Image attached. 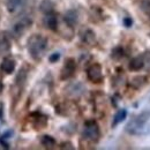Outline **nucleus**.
<instances>
[{"label":"nucleus","instance_id":"1","mask_svg":"<svg viewBox=\"0 0 150 150\" xmlns=\"http://www.w3.org/2000/svg\"><path fill=\"white\" fill-rule=\"evenodd\" d=\"M27 49H28L30 57L34 60H36V61L42 60V58L47 49V38L39 35V34L31 35L28 38Z\"/></svg>","mask_w":150,"mask_h":150},{"label":"nucleus","instance_id":"2","mask_svg":"<svg viewBox=\"0 0 150 150\" xmlns=\"http://www.w3.org/2000/svg\"><path fill=\"white\" fill-rule=\"evenodd\" d=\"M150 119V111H143L140 114L133 117L126 125L125 131L131 135H143L146 133V126Z\"/></svg>","mask_w":150,"mask_h":150},{"label":"nucleus","instance_id":"3","mask_svg":"<svg viewBox=\"0 0 150 150\" xmlns=\"http://www.w3.org/2000/svg\"><path fill=\"white\" fill-rule=\"evenodd\" d=\"M100 136V131L98 127V124L95 120H87L84 122V127L82 131V137L91 143L98 142Z\"/></svg>","mask_w":150,"mask_h":150},{"label":"nucleus","instance_id":"4","mask_svg":"<svg viewBox=\"0 0 150 150\" xmlns=\"http://www.w3.org/2000/svg\"><path fill=\"white\" fill-rule=\"evenodd\" d=\"M33 24V20L30 19L29 16H23L13 25L12 28V35L13 37L20 38Z\"/></svg>","mask_w":150,"mask_h":150},{"label":"nucleus","instance_id":"5","mask_svg":"<svg viewBox=\"0 0 150 150\" xmlns=\"http://www.w3.org/2000/svg\"><path fill=\"white\" fill-rule=\"evenodd\" d=\"M87 77L93 83H100L103 81V69L99 64H93L87 69Z\"/></svg>","mask_w":150,"mask_h":150},{"label":"nucleus","instance_id":"6","mask_svg":"<svg viewBox=\"0 0 150 150\" xmlns=\"http://www.w3.org/2000/svg\"><path fill=\"white\" fill-rule=\"evenodd\" d=\"M75 71H76V62H75L74 59L72 58H68L65 60V64L61 68V73H60V79L62 81L65 80H68L71 79L73 75H74Z\"/></svg>","mask_w":150,"mask_h":150},{"label":"nucleus","instance_id":"7","mask_svg":"<svg viewBox=\"0 0 150 150\" xmlns=\"http://www.w3.org/2000/svg\"><path fill=\"white\" fill-rule=\"evenodd\" d=\"M28 0H7L6 8L11 14H18L27 6Z\"/></svg>","mask_w":150,"mask_h":150},{"label":"nucleus","instance_id":"8","mask_svg":"<svg viewBox=\"0 0 150 150\" xmlns=\"http://www.w3.org/2000/svg\"><path fill=\"white\" fill-rule=\"evenodd\" d=\"M80 37L81 40L86 44V45H95L96 42H97V38H96V34L93 29L90 28H86L81 31L80 34Z\"/></svg>","mask_w":150,"mask_h":150},{"label":"nucleus","instance_id":"9","mask_svg":"<svg viewBox=\"0 0 150 150\" xmlns=\"http://www.w3.org/2000/svg\"><path fill=\"white\" fill-rule=\"evenodd\" d=\"M15 67H16V62L14 59L9 58V57H6L2 59L1 64H0V71L4 72L5 74L9 75L13 74V72L15 71Z\"/></svg>","mask_w":150,"mask_h":150},{"label":"nucleus","instance_id":"10","mask_svg":"<svg viewBox=\"0 0 150 150\" xmlns=\"http://www.w3.org/2000/svg\"><path fill=\"white\" fill-rule=\"evenodd\" d=\"M43 22H44V25H45L46 29H49L51 31H57L58 30V25H59L58 16L54 14V12L50 13V14H45Z\"/></svg>","mask_w":150,"mask_h":150},{"label":"nucleus","instance_id":"11","mask_svg":"<svg viewBox=\"0 0 150 150\" xmlns=\"http://www.w3.org/2000/svg\"><path fill=\"white\" fill-rule=\"evenodd\" d=\"M62 19H64V22H65V24L67 27L73 28V27H75L77 24V22H79V14H77V12L74 11V9H69V11H67L64 14V18Z\"/></svg>","mask_w":150,"mask_h":150},{"label":"nucleus","instance_id":"12","mask_svg":"<svg viewBox=\"0 0 150 150\" xmlns=\"http://www.w3.org/2000/svg\"><path fill=\"white\" fill-rule=\"evenodd\" d=\"M84 91V87L83 84L79 83V82H74V83H71L67 88H66V94L68 95L69 97H80L81 95L83 94Z\"/></svg>","mask_w":150,"mask_h":150},{"label":"nucleus","instance_id":"13","mask_svg":"<svg viewBox=\"0 0 150 150\" xmlns=\"http://www.w3.org/2000/svg\"><path fill=\"white\" fill-rule=\"evenodd\" d=\"M11 47H12V44H11L8 35L1 31L0 33V56L8 53L11 51Z\"/></svg>","mask_w":150,"mask_h":150},{"label":"nucleus","instance_id":"14","mask_svg":"<svg viewBox=\"0 0 150 150\" xmlns=\"http://www.w3.org/2000/svg\"><path fill=\"white\" fill-rule=\"evenodd\" d=\"M143 67H144V62H143L142 54L133 58L131 61H129V64H128V68H129L131 71H133V72H139V71H141Z\"/></svg>","mask_w":150,"mask_h":150},{"label":"nucleus","instance_id":"15","mask_svg":"<svg viewBox=\"0 0 150 150\" xmlns=\"http://www.w3.org/2000/svg\"><path fill=\"white\" fill-rule=\"evenodd\" d=\"M31 118H33V124L36 128H43L47 124V118L42 113H33Z\"/></svg>","mask_w":150,"mask_h":150},{"label":"nucleus","instance_id":"16","mask_svg":"<svg viewBox=\"0 0 150 150\" xmlns=\"http://www.w3.org/2000/svg\"><path fill=\"white\" fill-rule=\"evenodd\" d=\"M54 2L52 0H42L39 4V11L45 15V14H50L54 12Z\"/></svg>","mask_w":150,"mask_h":150},{"label":"nucleus","instance_id":"17","mask_svg":"<svg viewBox=\"0 0 150 150\" xmlns=\"http://www.w3.org/2000/svg\"><path fill=\"white\" fill-rule=\"evenodd\" d=\"M40 144H42L44 148H46V149H53L57 144L56 139L52 137L51 135L44 134V135L40 136Z\"/></svg>","mask_w":150,"mask_h":150},{"label":"nucleus","instance_id":"18","mask_svg":"<svg viewBox=\"0 0 150 150\" xmlns=\"http://www.w3.org/2000/svg\"><path fill=\"white\" fill-rule=\"evenodd\" d=\"M27 77H28V72L24 68H21L19 71V73L16 74V77H15V84L19 87L20 89H22L25 86Z\"/></svg>","mask_w":150,"mask_h":150},{"label":"nucleus","instance_id":"19","mask_svg":"<svg viewBox=\"0 0 150 150\" xmlns=\"http://www.w3.org/2000/svg\"><path fill=\"white\" fill-rule=\"evenodd\" d=\"M127 117V111L125 109H120L118 112L114 114L113 117V121H112V127L114 128L117 125H119L120 122H122Z\"/></svg>","mask_w":150,"mask_h":150},{"label":"nucleus","instance_id":"20","mask_svg":"<svg viewBox=\"0 0 150 150\" xmlns=\"http://www.w3.org/2000/svg\"><path fill=\"white\" fill-rule=\"evenodd\" d=\"M125 57V50L122 49V46H115L111 51V58L114 60H120L121 58Z\"/></svg>","mask_w":150,"mask_h":150},{"label":"nucleus","instance_id":"21","mask_svg":"<svg viewBox=\"0 0 150 150\" xmlns=\"http://www.w3.org/2000/svg\"><path fill=\"white\" fill-rule=\"evenodd\" d=\"M147 79L144 76H136V77H133L131 81V86L134 89H139L140 87H142L144 83H146Z\"/></svg>","mask_w":150,"mask_h":150},{"label":"nucleus","instance_id":"22","mask_svg":"<svg viewBox=\"0 0 150 150\" xmlns=\"http://www.w3.org/2000/svg\"><path fill=\"white\" fill-rule=\"evenodd\" d=\"M142 58H143V62H144V67L148 72L150 73V51H146L142 53Z\"/></svg>","mask_w":150,"mask_h":150},{"label":"nucleus","instance_id":"23","mask_svg":"<svg viewBox=\"0 0 150 150\" xmlns=\"http://www.w3.org/2000/svg\"><path fill=\"white\" fill-rule=\"evenodd\" d=\"M140 7L144 13L150 15V0H142L140 4Z\"/></svg>","mask_w":150,"mask_h":150},{"label":"nucleus","instance_id":"24","mask_svg":"<svg viewBox=\"0 0 150 150\" xmlns=\"http://www.w3.org/2000/svg\"><path fill=\"white\" fill-rule=\"evenodd\" d=\"M59 59H60V53H59V52H54V53H52L51 56L49 57V61L52 62V64L57 62Z\"/></svg>","mask_w":150,"mask_h":150},{"label":"nucleus","instance_id":"25","mask_svg":"<svg viewBox=\"0 0 150 150\" xmlns=\"http://www.w3.org/2000/svg\"><path fill=\"white\" fill-rule=\"evenodd\" d=\"M122 23H124V25L126 28H131L132 25H133V19H132L131 16H126L122 20Z\"/></svg>","mask_w":150,"mask_h":150},{"label":"nucleus","instance_id":"26","mask_svg":"<svg viewBox=\"0 0 150 150\" xmlns=\"http://www.w3.org/2000/svg\"><path fill=\"white\" fill-rule=\"evenodd\" d=\"M60 148H61V149H67V148H68V149H74L73 144H72V143H67V142H66V143H62Z\"/></svg>","mask_w":150,"mask_h":150},{"label":"nucleus","instance_id":"27","mask_svg":"<svg viewBox=\"0 0 150 150\" xmlns=\"http://www.w3.org/2000/svg\"><path fill=\"white\" fill-rule=\"evenodd\" d=\"M2 91H4V83L0 81V95L2 94Z\"/></svg>","mask_w":150,"mask_h":150}]
</instances>
